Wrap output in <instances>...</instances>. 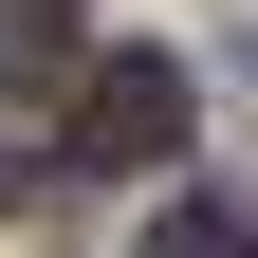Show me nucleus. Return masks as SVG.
<instances>
[{"instance_id": "nucleus-2", "label": "nucleus", "mask_w": 258, "mask_h": 258, "mask_svg": "<svg viewBox=\"0 0 258 258\" xmlns=\"http://www.w3.org/2000/svg\"><path fill=\"white\" fill-rule=\"evenodd\" d=\"M148 258H258V203H221V184H184V203L148 221Z\"/></svg>"}, {"instance_id": "nucleus-3", "label": "nucleus", "mask_w": 258, "mask_h": 258, "mask_svg": "<svg viewBox=\"0 0 258 258\" xmlns=\"http://www.w3.org/2000/svg\"><path fill=\"white\" fill-rule=\"evenodd\" d=\"M74 55V0H0V74H55Z\"/></svg>"}, {"instance_id": "nucleus-1", "label": "nucleus", "mask_w": 258, "mask_h": 258, "mask_svg": "<svg viewBox=\"0 0 258 258\" xmlns=\"http://www.w3.org/2000/svg\"><path fill=\"white\" fill-rule=\"evenodd\" d=\"M166 148H184V74L166 55H111L74 92V166H166Z\"/></svg>"}]
</instances>
